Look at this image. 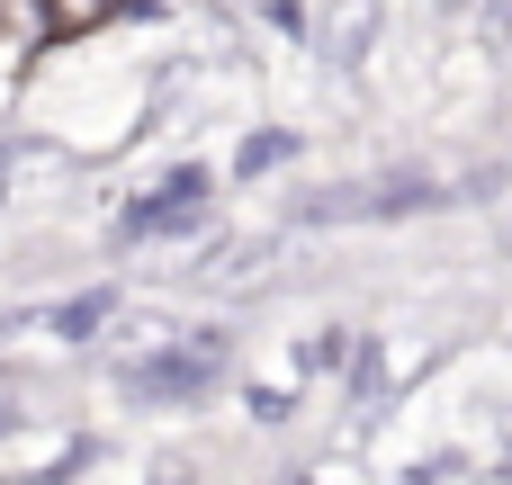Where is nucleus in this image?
<instances>
[]
</instances>
